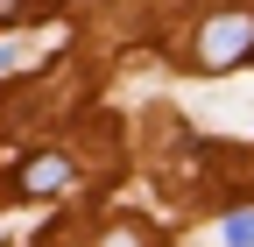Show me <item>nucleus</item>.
<instances>
[{
	"mask_svg": "<svg viewBox=\"0 0 254 247\" xmlns=\"http://www.w3.org/2000/svg\"><path fill=\"white\" fill-rule=\"evenodd\" d=\"M219 240H226V247H254V205L226 212V226H219Z\"/></svg>",
	"mask_w": 254,
	"mask_h": 247,
	"instance_id": "7ed1b4c3",
	"label": "nucleus"
},
{
	"mask_svg": "<svg viewBox=\"0 0 254 247\" xmlns=\"http://www.w3.org/2000/svg\"><path fill=\"white\" fill-rule=\"evenodd\" d=\"M64 184H71V163H64V156H36L21 170V191L28 198H50V191H64Z\"/></svg>",
	"mask_w": 254,
	"mask_h": 247,
	"instance_id": "f03ea898",
	"label": "nucleus"
},
{
	"mask_svg": "<svg viewBox=\"0 0 254 247\" xmlns=\"http://www.w3.org/2000/svg\"><path fill=\"white\" fill-rule=\"evenodd\" d=\"M28 14V0H0V21H21Z\"/></svg>",
	"mask_w": 254,
	"mask_h": 247,
	"instance_id": "20e7f679",
	"label": "nucleus"
},
{
	"mask_svg": "<svg viewBox=\"0 0 254 247\" xmlns=\"http://www.w3.org/2000/svg\"><path fill=\"white\" fill-rule=\"evenodd\" d=\"M254 50V14H219L205 21V36H198V57L205 64H233V57Z\"/></svg>",
	"mask_w": 254,
	"mask_h": 247,
	"instance_id": "f257e3e1",
	"label": "nucleus"
}]
</instances>
